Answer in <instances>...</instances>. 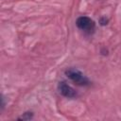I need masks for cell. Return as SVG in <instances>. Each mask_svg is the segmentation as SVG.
I'll list each match as a JSON object with an SVG mask.
<instances>
[{
	"mask_svg": "<svg viewBox=\"0 0 121 121\" xmlns=\"http://www.w3.org/2000/svg\"><path fill=\"white\" fill-rule=\"evenodd\" d=\"M65 75L72 80L74 81L76 84L78 85H81V86H86L90 83L89 79L79 71L74 68H70L68 70L65 71Z\"/></svg>",
	"mask_w": 121,
	"mask_h": 121,
	"instance_id": "cell-1",
	"label": "cell"
},
{
	"mask_svg": "<svg viewBox=\"0 0 121 121\" xmlns=\"http://www.w3.org/2000/svg\"><path fill=\"white\" fill-rule=\"evenodd\" d=\"M77 26L81 29V30H84V31H91L95 28V22L87 17V16H80L77 19Z\"/></svg>",
	"mask_w": 121,
	"mask_h": 121,
	"instance_id": "cell-2",
	"label": "cell"
},
{
	"mask_svg": "<svg viewBox=\"0 0 121 121\" xmlns=\"http://www.w3.org/2000/svg\"><path fill=\"white\" fill-rule=\"evenodd\" d=\"M58 88H59L60 93L63 96H65L67 98H73V97H76L77 96L76 91L71 86H69L66 82H64V81L60 82L59 85H58Z\"/></svg>",
	"mask_w": 121,
	"mask_h": 121,
	"instance_id": "cell-3",
	"label": "cell"
}]
</instances>
